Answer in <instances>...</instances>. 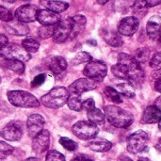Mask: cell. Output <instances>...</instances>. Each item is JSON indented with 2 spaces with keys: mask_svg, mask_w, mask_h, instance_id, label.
I'll list each match as a JSON object with an SVG mask.
<instances>
[{
  "mask_svg": "<svg viewBox=\"0 0 161 161\" xmlns=\"http://www.w3.org/2000/svg\"><path fill=\"white\" fill-rule=\"evenodd\" d=\"M0 136L9 142H17L23 136V124L20 121H11L0 130Z\"/></svg>",
  "mask_w": 161,
  "mask_h": 161,
  "instance_id": "10",
  "label": "cell"
},
{
  "mask_svg": "<svg viewBox=\"0 0 161 161\" xmlns=\"http://www.w3.org/2000/svg\"><path fill=\"white\" fill-rule=\"evenodd\" d=\"M67 68V61L62 57H54L49 63V69L55 75H59Z\"/></svg>",
  "mask_w": 161,
  "mask_h": 161,
  "instance_id": "24",
  "label": "cell"
},
{
  "mask_svg": "<svg viewBox=\"0 0 161 161\" xmlns=\"http://www.w3.org/2000/svg\"><path fill=\"white\" fill-rule=\"evenodd\" d=\"M117 92L122 93L123 95L128 97V98H133L135 97V90L134 87L130 82H124L119 85H117Z\"/></svg>",
  "mask_w": 161,
  "mask_h": 161,
  "instance_id": "30",
  "label": "cell"
},
{
  "mask_svg": "<svg viewBox=\"0 0 161 161\" xmlns=\"http://www.w3.org/2000/svg\"><path fill=\"white\" fill-rule=\"evenodd\" d=\"M96 1H97V3L100 4V5H105V4L108 3L109 0H96Z\"/></svg>",
  "mask_w": 161,
  "mask_h": 161,
  "instance_id": "50",
  "label": "cell"
},
{
  "mask_svg": "<svg viewBox=\"0 0 161 161\" xmlns=\"http://www.w3.org/2000/svg\"><path fill=\"white\" fill-rule=\"evenodd\" d=\"M69 98V92L64 87L53 88L47 94L41 98L42 104L49 108H59L64 106Z\"/></svg>",
  "mask_w": 161,
  "mask_h": 161,
  "instance_id": "2",
  "label": "cell"
},
{
  "mask_svg": "<svg viewBox=\"0 0 161 161\" xmlns=\"http://www.w3.org/2000/svg\"><path fill=\"white\" fill-rule=\"evenodd\" d=\"M0 83H1V77H0Z\"/></svg>",
  "mask_w": 161,
  "mask_h": 161,
  "instance_id": "58",
  "label": "cell"
},
{
  "mask_svg": "<svg viewBox=\"0 0 161 161\" xmlns=\"http://www.w3.org/2000/svg\"><path fill=\"white\" fill-rule=\"evenodd\" d=\"M138 161H148V160H147L146 158H140Z\"/></svg>",
  "mask_w": 161,
  "mask_h": 161,
  "instance_id": "55",
  "label": "cell"
},
{
  "mask_svg": "<svg viewBox=\"0 0 161 161\" xmlns=\"http://www.w3.org/2000/svg\"><path fill=\"white\" fill-rule=\"evenodd\" d=\"M92 60V56L88 52H79L72 59L71 63L73 65H76V64H81V63H85V62L89 63Z\"/></svg>",
  "mask_w": 161,
  "mask_h": 161,
  "instance_id": "34",
  "label": "cell"
},
{
  "mask_svg": "<svg viewBox=\"0 0 161 161\" xmlns=\"http://www.w3.org/2000/svg\"><path fill=\"white\" fill-rule=\"evenodd\" d=\"M4 28L11 35H16V36H25L29 33V27L18 21V20H12L9 22H7L4 24Z\"/></svg>",
  "mask_w": 161,
  "mask_h": 161,
  "instance_id": "17",
  "label": "cell"
},
{
  "mask_svg": "<svg viewBox=\"0 0 161 161\" xmlns=\"http://www.w3.org/2000/svg\"><path fill=\"white\" fill-rule=\"evenodd\" d=\"M38 8L35 5L32 4H26L19 7L14 13V18L24 24L25 23H31L36 20Z\"/></svg>",
  "mask_w": 161,
  "mask_h": 161,
  "instance_id": "11",
  "label": "cell"
},
{
  "mask_svg": "<svg viewBox=\"0 0 161 161\" xmlns=\"http://www.w3.org/2000/svg\"><path fill=\"white\" fill-rule=\"evenodd\" d=\"M83 74L91 80L101 82L108 74V67L106 63L101 60H92L85 66Z\"/></svg>",
  "mask_w": 161,
  "mask_h": 161,
  "instance_id": "6",
  "label": "cell"
},
{
  "mask_svg": "<svg viewBox=\"0 0 161 161\" xmlns=\"http://www.w3.org/2000/svg\"><path fill=\"white\" fill-rule=\"evenodd\" d=\"M152 78H153L156 82H159V81H161V68L156 69V70L152 73Z\"/></svg>",
  "mask_w": 161,
  "mask_h": 161,
  "instance_id": "43",
  "label": "cell"
},
{
  "mask_svg": "<svg viewBox=\"0 0 161 161\" xmlns=\"http://www.w3.org/2000/svg\"><path fill=\"white\" fill-rule=\"evenodd\" d=\"M36 20L42 25H56L61 21V17L58 13L53 12L51 10L39 9Z\"/></svg>",
  "mask_w": 161,
  "mask_h": 161,
  "instance_id": "16",
  "label": "cell"
},
{
  "mask_svg": "<svg viewBox=\"0 0 161 161\" xmlns=\"http://www.w3.org/2000/svg\"><path fill=\"white\" fill-rule=\"evenodd\" d=\"M150 66L154 69L161 68V52H158L150 60Z\"/></svg>",
  "mask_w": 161,
  "mask_h": 161,
  "instance_id": "40",
  "label": "cell"
},
{
  "mask_svg": "<svg viewBox=\"0 0 161 161\" xmlns=\"http://www.w3.org/2000/svg\"><path fill=\"white\" fill-rule=\"evenodd\" d=\"M72 19H73V31H72V35H71L70 40L76 38L85 29L86 23H87V19L83 15L78 14V15L72 17Z\"/></svg>",
  "mask_w": 161,
  "mask_h": 161,
  "instance_id": "23",
  "label": "cell"
},
{
  "mask_svg": "<svg viewBox=\"0 0 161 161\" xmlns=\"http://www.w3.org/2000/svg\"><path fill=\"white\" fill-rule=\"evenodd\" d=\"M117 161H133L130 158H128V157H126V156H122V157H120L119 158V159Z\"/></svg>",
  "mask_w": 161,
  "mask_h": 161,
  "instance_id": "48",
  "label": "cell"
},
{
  "mask_svg": "<svg viewBox=\"0 0 161 161\" xmlns=\"http://www.w3.org/2000/svg\"><path fill=\"white\" fill-rule=\"evenodd\" d=\"M22 47L27 53H35L40 48V42L34 38H25L22 42Z\"/></svg>",
  "mask_w": 161,
  "mask_h": 161,
  "instance_id": "28",
  "label": "cell"
},
{
  "mask_svg": "<svg viewBox=\"0 0 161 161\" xmlns=\"http://www.w3.org/2000/svg\"><path fill=\"white\" fill-rule=\"evenodd\" d=\"M159 143H160V144H161V138H160V139H159Z\"/></svg>",
  "mask_w": 161,
  "mask_h": 161,
  "instance_id": "57",
  "label": "cell"
},
{
  "mask_svg": "<svg viewBox=\"0 0 161 161\" xmlns=\"http://www.w3.org/2000/svg\"><path fill=\"white\" fill-rule=\"evenodd\" d=\"M102 36L106 42L113 47H120L124 44V41L121 37V35L118 32H115L113 30H104L102 33Z\"/></svg>",
  "mask_w": 161,
  "mask_h": 161,
  "instance_id": "22",
  "label": "cell"
},
{
  "mask_svg": "<svg viewBox=\"0 0 161 161\" xmlns=\"http://www.w3.org/2000/svg\"><path fill=\"white\" fill-rule=\"evenodd\" d=\"M44 81H45V75L41 74V75L35 76V78L32 80V82H31V87H32V88L40 87L41 85H42V83H43Z\"/></svg>",
  "mask_w": 161,
  "mask_h": 161,
  "instance_id": "41",
  "label": "cell"
},
{
  "mask_svg": "<svg viewBox=\"0 0 161 161\" xmlns=\"http://www.w3.org/2000/svg\"><path fill=\"white\" fill-rule=\"evenodd\" d=\"M13 19H14V16L12 15V13L5 7L0 6V20L7 23V22L12 21Z\"/></svg>",
  "mask_w": 161,
  "mask_h": 161,
  "instance_id": "39",
  "label": "cell"
},
{
  "mask_svg": "<svg viewBox=\"0 0 161 161\" xmlns=\"http://www.w3.org/2000/svg\"><path fill=\"white\" fill-rule=\"evenodd\" d=\"M104 109L108 123L117 128H126L134 122V118L129 112L117 106H106Z\"/></svg>",
  "mask_w": 161,
  "mask_h": 161,
  "instance_id": "1",
  "label": "cell"
},
{
  "mask_svg": "<svg viewBox=\"0 0 161 161\" xmlns=\"http://www.w3.org/2000/svg\"><path fill=\"white\" fill-rule=\"evenodd\" d=\"M160 120L161 111L155 105L147 107L145 110L143 111V114L142 117V123L145 125L157 124V123H159Z\"/></svg>",
  "mask_w": 161,
  "mask_h": 161,
  "instance_id": "18",
  "label": "cell"
},
{
  "mask_svg": "<svg viewBox=\"0 0 161 161\" xmlns=\"http://www.w3.org/2000/svg\"><path fill=\"white\" fill-rule=\"evenodd\" d=\"M41 4L45 8V9L51 10L56 13H60L65 11L69 8V4L63 1L56 0H41Z\"/></svg>",
  "mask_w": 161,
  "mask_h": 161,
  "instance_id": "21",
  "label": "cell"
},
{
  "mask_svg": "<svg viewBox=\"0 0 161 161\" xmlns=\"http://www.w3.org/2000/svg\"><path fill=\"white\" fill-rule=\"evenodd\" d=\"M45 161H65V158L59 152L56 150H52L47 153Z\"/></svg>",
  "mask_w": 161,
  "mask_h": 161,
  "instance_id": "38",
  "label": "cell"
},
{
  "mask_svg": "<svg viewBox=\"0 0 161 161\" xmlns=\"http://www.w3.org/2000/svg\"><path fill=\"white\" fill-rule=\"evenodd\" d=\"M73 31V19L72 17L66 18L60 21L55 26L54 34L52 36L53 41L57 43H63L71 39Z\"/></svg>",
  "mask_w": 161,
  "mask_h": 161,
  "instance_id": "8",
  "label": "cell"
},
{
  "mask_svg": "<svg viewBox=\"0 0 161 161\" xmlns=\"http://www.w3.org/2000/svg\"><path fill=\"white\" fill-rule=\"evenodd\" d=\"M146 2H147L148 8H152V7H155V6L161 4V0H146Z\"/></svg>",
  "mask_w": 161,
  "mask_h": 161,
  "instance_id": "46",
  "label": "cell"
},
{
  "mask_svg": "<svg viewBox=\"0 0 161 161\" xmlns=\"http://www.w3.org/2000/svg\"><path fill=\"white\" fill-rule=\"evenodd\" d=\"M148 135L143 130H138L129 136L127 140V150L131 154H139L145 150Z\"/></svg>",
  "mask_w": 161,
  "mask_h": 161,
  "instance_id": "9",
  "label": "cell"
},
{
  "mask_svg": "<svg viewBox=\"0 0 161 161\" xmlns=\"http://www.w3.org/2000/svg\"><path fill=\"white\" fill-rule=\"evenodd\" d=\"M118 62H122L127 65L128 68V81L140 85L144 80V72L141 64L128 54L121 53L118 57Z\"/></svg>",
  "mask_w": 161,
  "mask_h": 161,
  "instance_id": "3",
  "label": "cell"
},
{
  "mask_svg": "<svg viewBox=\"0 0 161 161\" xmlns=\"http://www.w3.org/2000/svg\"><path fill=\"white\" fill-rule=\"evenodd\" d=\"M111 72L115 76L122 78V79L128 80V68L126 64L118 62L117 64L111 67Z\"/></svg>",
  "mask_w": 161,
  "mask_h": 161,
  "instance_id": "27",
  "label": "cell"
},
{
  "mask_svg": "<svg viewBox=\"0 0 161 161\" xmlns=\"http://www.w3.org/2000/svg\"><path fill=\"white\" fill-rule=\"evenodd\" d=\"M25 161H38V159L35 158H27Z\"/></svg>",
  "mask_w": 161,
  "mask_h": 161,
  "instance_id": "53",
  "label": "cell"
},
{
  "mask_svg": "<svg viewBox=\"0 0 161 161\" xmlns=\"http://www.w3.org/2000/svg\"><path fill=\"white\" fill-rule=\"evenodd\" d=\"M72 130L75 137L84 141L94 139L99 132L97 125L90 121H79L75 123Z\"/></svg>",
  "mask_w": 161,
  "mask_h": 161,
  "instance_id": "5",
  "label": "cell"
},
{
  "mask_svg": "<svg viewBox=\"0 0 161 161\" xmlns=\"http://www.w3.org/2000/svg\"><path fill=\"white\" fill-rule=\"evenodd\" d=\"M146 31L150 39L158 40L161 31V18L158 15L152 16L146 25Z\"/></svg>",
  "mask_w": 161,
  "mask_h": 161,
  "instance_id": "19",
  "label": "cell"
},
{
  "mask_svg": "<svg viewBox=\"0 0 161 161\" xmlns=\"http://www.w3.org/2000/svg\"><path fill=\"white\" fill-rule=\"evenodd\" d=\"M67 104L69 108L74 111H80L82 109V101L79 95L72 94L71 96H69Z\"/></svg>",
  "mask_w": 161,
  "mask_h": 161,
  "instance_id": "33",
  "label": "cell"
},
{
  "mask_svg": "<svg viewBox=\"0 0 161 161\" xmlns=\"http://www.w3.org/2000/svg\"><path fill=\"white\" fill-rule=\"evenodd\" d=\"M4 66L8 70L15 72L18 75L24 74L25 70L24 62H22L20 60H16V59H5Z\"/></svg>",
  "mask_w": 161,
  "mask_h": 161,
  "instance_id": "26",
  "label": "cell"
},
{
  "mask_svg": "<svg viewBox=\"0 0 161 161\" xmlns=\"http://www.w3.org/2000/svg\"><path fill=\"white\" fill-rule=\"evenodd\" d=\"M14 151V148L5 142H0V160L7 158Z\"/></svg>",
  "mask_w": 161,
  "mask_h": 161,
  "instance_id": "36",
  "label": "cell"
},
{
  "mask_svg": "<svg viewBox=\"0 0 161 161\" xmlns=\"http://www.w3.org/2000/svg\"><path fill=\"white\" fill-rule=\"evenodd\" d=\"M105 113H103L98 108H93L88 111V119L90 122L93 123L94 125H101L105 122Z\"/></svg>",
  "mask_w": 161,
  "mask_h": 161,
  "instance_id": "29",
  "label": "cell"
},
{
  "mask_svg": "<svg viewBox=\"0 0 161 161\" xmlns=\"http://www.w3.org/2000/svg\"><path fill=\"white\" fill-rule=\"evenodd\" d=\"M71 161H93L92 158H90L88 156L86 155H77L76 157H75Z\"/></svg>",
  "mask_w": 161,
  "mask_h": 161,
  "instance_id": "44",
  "label": "cell"
},
{
  "mask_svg": "<svg viewBox=\"0 0 161 161\" xmlns=\"http://www.w3.org/2000/svg\"><path fill=\"white\" fill-rule=\"evenodd\" d=\"M56 25H42L38 29V35L42 39H48L53 36Z\"/></svg>",
  "mask_w": 161,
  "mask_h": 161,
  "instance_id": "35",
  "label": "cell"
},
{
  "mask_svg": "<svg viewBox=\"0 0 161 161\" xmlns=\"http://www.w3.org/2000/svg\"><path fill=\"white\" fill-rule=\"evenodd\" d=\"M158 127H159V129H160L161 131V120L159 121V123H158Z\"/></svg>",
  "mask_w": 161,
  "mask_h": 161,
  "instance_id": "56",
  "label": "cell"
},
{
  "mask_svg": "<svg viewBox=\"0 0 161 161\" xmlns=\"http://www.w3.org/2000/svg\"><path fill=\"white\" fill-rule=\"evenodd\" d=\"M8 43V38H7L5 35L1 34V35H0V49H2L3 47H5Z\"/></svg>",
  "mask_w": 161,
  "mask_h": 161,
  "instance_id": "45",
  "label": "cell"
},
{
  "mask_svg": "<svg viewBox=\"0 0 161 161\" xmlns=\"http://www.w3.org/2000/svg\"><path fill=\"white\" fill-rule=\"evenodd\" d=\"M155 106L159 109L161 111V96H159L157 100H156V102H155Z\"/></svg>",
  "mask_w": 161,
  "mask_h": 161,
  "instance_id": "47",
  "label": "cell"
},
{
  "mask_svg": "<svg viewBox=\"0 0 161 161\" xmlns=\"http://www.w3.org/2000/svg\"><path fill=\"white\" fill-rule=\"evenodd\" d=\"M59 143L63 148H65L66 150L71 151V152L75 151L77 149V143L75 142H74L73 140L65 138V137H61L59 139Z\"/></svg>",
  "mask_w": 161,
  "mask_h": 161,
  "instance_id": "37",
  "label": "cell"
},
{
  "mask_svg": "<svg viewBox=\"0 0 161 161\" xmlns=\"http://www.w3.org/2000/svg\"><path fill=\"white\" fill-rule=\"evenodd\" d=\"M132 12L136 18H143L148 12L146 0H135L132 5Z\"/></svg>",
  "mask_w": 161,
  "mask_h": 161,
  "instance_id": "25",
  "label": "cell"
},
{
  "mask_svg": "<svg viewBox=\"0 0 161 161\" xmlns=\"http://www.w3.org/2000/svg\"><path fill=\"white\" fill-rule=\"evenodd\" d=\"M45 121L42 116L40 114H32L27 119V131L28 135L31 138H35L37 135H39L42 130L44 126Z\"/></svg>",
  "mask_w": 161,
  "mask_h": 161,
  "instance_id": "15",
  "label": "cell"
},
{
  "mask_svg": "<svg viewBox=\"0 0 161 161\" xmlns=\"http://www.w3.org/2000/svg\"><path fill=\"white\" fill-rule=\"evenodd\" d=\"M88 147L90 149H92V151L104 153V152H108L111 149L112 143L106 139L94 138L88 143Z\"/></svg>",
  "mask_w": 161,
  "mask_h": 161,
  "instance_id": "20",
  "label": "cell"
},
{
  "mask_svg": "<svg viewBox=\"0 0 161 161\" xmlns=\"http://www.w3.org/2000/svg\"><path fill=\"white\" fill-rule=\"evenodd\" d=\"M88 43H90V44H92V45H96V41H94V40H90V41H88Z\"/></svg>",
  "mask_w": 161,
  "mask_h": 161,
  "instance_id": "51",
  "label": "cell"
},
{
  "mask_svg": "<svg viewBox=\"0 0 161 161\" xmlns=\"http://www.w3.org/2000/svg\"><path fill=\"white\" fill-rule=\"evenodd\" d=\"M96 88H97V82L91 80L89 78H79L69 86L68 92L71 94L80 96V94H82L83 92L92 91Z\"/></svg>",
  "mask_w": 161,
  "mask_h": 161,
  "instance_id": "12",
  "label": "cell"
},
{
  "mask_svg": "<svg viewBox=\"0 0 161 161\" xmlns=\"http://www.w3.org/2000/svg\"><path fill=\"white\" fill-rule=\"evenodd\" d=\"M158 42L159 43H161V31L160 33H159V35H158Z\"/></svg>",
  "mask_w": 161,
  "mask_h": 161,
  "instance_id": "54",
  "label": "cell"
},
{
  "mask_svg": "<svg viewBox=\"0 0 161 161\" xmlns=\"http://www.w3.org/2000/svg\"><path fill=\"white\" fill-rule=\"evenodd\" d=\"M2 1L7 2V3H14V2H16L17 0H2Z\"/></svg>",
  "mask_w": 161,
  "mask_h": 161,
  "instance_id": "52",
  "label": "cell"
},
{
  "mask_svg": "<svg viewBox=\"0 0 161 161\" xmlns=\"http://www.w3.org/2000/svg\"><path fill=\"white\" fill-rule=\"evenodd\" d=\"M50 143V134L48 130H42L39 135L33 138L32 142V149L34 153L41 155L48 150Z\"/></svg>",
  "mask_w": 161,
  "mask_h": 161,
  "instance_id": "14",
  "label": "cell"
},
{
  "mask_svg": "<svg viewBox=\"0 0 161 161\" xmlns=\"http://www.w3.org/2000/svg\"><path fill=\"white\" fill-rule=\"evenodd\" d=\"M149 56H150V50L146 47H142L135 51L133 58L141 64L146 62L149 58Z\"/></svg>",
  "mask_w": 161,
  "mask_h": 161,
  "instance_id": "32",
  "label": "cell"
},
{
  "mask_svg": "<svg viewBox=\"0 0 161 161\" xmlns=\"http://www.w3.org/2000/svg\"><path fill=\"white\" fill-rule=\"evenodd\" d=\"M104 92H105L106 96L110 101H112L113 103H115V104H121V103H123L122 95L120 94V92H117V90H115V89H113L111 87H106Z\"/></svg>",
  "mask_w": 161,
  "mask_h": 161,
  "instance_id": "31",
  "label": "cell"
},
{
  "mask_svg": "<svg viewBox=\"0 0 161 161\" xmlns=\"http://www.w3.org/2000/svg\"><path fill=\"white\" fill-rule=\"evenodd\" d=\"M94 108H95V103L92 98H89V99L85 100L84 102H82V108L87 111H90V110L93 109Z\"/></svg>",
  "mask_w": 161,
  "mask_h": 161,
  "instance_id": "42",
  "label": "cell"
},
{
  "mask_svg": "<svg viewBox=\"0 0 161 161\" xmlns=\"http://www.w3.org/2000/svg\"><path fill=\"white\" fill-rule=\"evenodd\" d=\"M7 95L9 103L15 107L35 108L40 106L38 99L30 92L25 91H9Z\"/></svg>",
  "mask_w": 161,
  "mask_h": 161,
  "instance_id": "4",
  "label": "cell"
},
{
  "mask_svg": "<svg viewBox=\"0 0 161 161\" xmlns=\"http://www.w3.org/2000/svg\"><path fill=\"white\" fill-rule=\"evenodd\" d=\"M140 26V20L134 16H129L124 18L118 26V33L124 36H132L134 35Z\"/></svg>",
  "mask_w": 161,
  "mask_h": 161,
  "instance_id": "13",
  "label": "cell"
},
{
  "mask_svg": "<svg viewBox=\"0 0 161 161\" xmlns=\"http://www.w3.org/2000/svg\"><path fill=\"white\" fill-rule=\"evenodd\" d=\"M0 57L4 59H16L22 62H26L31 58L29 53L22 46L15 43H8L5 47L0 49Z\"/></svg>",
  "mask_w": 161,
  "mask_h": 161,
  "instance_id": "7",
  "label": "cell"
},
{
  "mask_svg": "<svg viewBox=\"0 0 161 161\" xmlns=\"http://www.w3.org/2000/svg\"><path fill=\"white\" fill-rule=\"evenodd\" d=\"M155 89H156L158 92H161V81H159V82H156V84H155Z\"/></svg>",
  "mask_w": 161,
  "mask_h": 161,
  "instance_id": "49",
  "label": "cell"
}]
</instances>
